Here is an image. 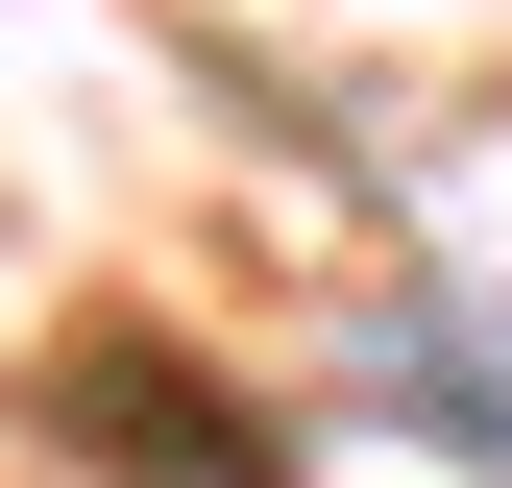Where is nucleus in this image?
<instances>
[{
  "label": "nucleus",
  "instance_id": "2",
  "mask_svg": "<svg viewBox=\"0 0 512 488\" xmlns=\"http://www.w3.org/2000/svg\"><path fill=\"white\" fill-rule=\"evenodd\" d=\"M366 415L512 464V293H391V318H366Z\"/></svg>",
  "mask_w": 512,
  "mask_h": 488
},
{
  "label": "nucleus",
  "instance_id": "1",
  "mask_svg": "<svg viewBox=\"0 0 512 488\" xmlns=\"http://www.w3.org/2000/svg\"><path fill=\"white\" fill-rule=\"evenodd\" d=\"M49 415H74L98 464H171V488H269V415H244L220 366H171V342H49Z\"/></svg>",
  "mask_w": 512,
  "mask_h": 488
}]
</instances>
